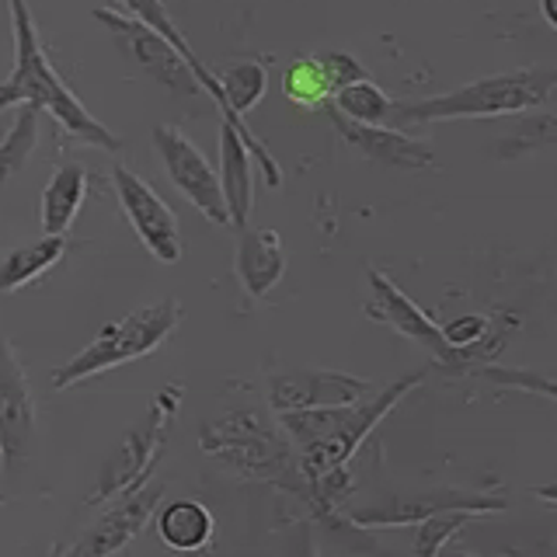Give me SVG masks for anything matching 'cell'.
I'll return each mask as SVG.
<instances>
[{
	"instance_id": "1",
	"label": "cell",
	"mask_w": 557,
	"mask_h": 557,
	"mask_svg": "<svg viewBox=\"0 0 557 557\" xmlns=\"http://www.w3.org/2000/svg\"><path fill=\"white\" fill-rule=\"evenodd\" d=\"M8 14H11V35H14V66H11V74L0 81V112L22 109V104H39L42 112H49L60 122L63 133L81 139V144L119 150L122 139L104 126L101 119H95L84 109V101L70 91L66 81L57 74V66L49 63L28 0H8Z\"/></svg>"
},
{
	"instance_id": "2",
	"label": "cell",
	"mask_w": 557,
	"mask_h": 557,
	"mask_svg": "<svg viewBox=\"0 0 557 557\" xmlns=\"http://www.w3.org/2000/svg\"><path fill=\"white\" fill-rule=\"evenodd\" d=\"M422 376L425 373H411L405 380H397L394 387L380 391L373 400H359V405L278 414V425L286 429L296 457H300V470L307 484L335 474V470H342L352 460L366 435L397 408L400 397L422 383Z\"/></svg>"
},
{
	"instance_id": "3",
	"label": "cell",
	"mask_w": 557,
	"mask_h": 557,
	"mask_svg": "<svg viewBox=\"0 0 557 557\" xmlns=\"http://www.w3.org/2000/svg\"><path fill=\"white\" fill-rule=\"evenodd\" d=\"M199 446L206 457H216L240 478L265 481L300 498H310V484L289 435H278V429L255 408H234L206 422L199 429Z\"/></svg>"
},
{
	"instance_id": "4",
	"label": "cell",
	"mask_w": 557,
	"mask_h": 557,
	"mask_svg": "<svg viewBox=\"0 0 557 557\" xmlns=\"http://www.w3.org/2000/svg\"><path fill=\"white\" fill-rule=\"evenodd\" d=\"M557 91V63L505 70V74L481 77L463 84L457 91L418 98V101H394L391 126H414V122H446V119H487V115H522L540 109Z\"/></svg>"
},
{
	"instance_id": "5",
	"label": "cell",
	"mask_w": 557,
	"mask_h": 557,
	"mask_svg": "<svg viewBox=\"0 0 557 557\" xmlns=\"http://www.w3.org/2000/svg\"><path fill=\"white\" fill-rule=\"evenodd\" d=\"M178 321H182L178 300H157L150 307H139L126 313V318L104 324L74 359L52 370V387L57 391L77 387V383L91 380L98 373H109L115 366L150 356L153 348H161L174 335Z\"/></svg>"
},
{
	"instance_id": "6",
	"label": "cell",
	"mask_w": 557,
	"mask_h": 557,
	"mask_svg": "<svg viewBox=\"0 0 557 557\" xmlns=\"http://www.w3.org/2000/svg\"><path fill=\"white\" fill-rule=\"evenodd\" d=\"M182 387H161L153 394L147 414L139 418V422L122 435V443L115 446V453L104 463L101 478L91 492V505L98 502H112V498H122L136 492V487H144L150 481V474L157 470L164 457V446H168V429L174 422V414H178V405H182Z\"/></svg>"
},
{
	"instance_id": "7",
	"label": "cell",
	"mask_w": 557,
	"mask_h": 557,
	"mask_svg": "<svg viewBox=\"0 0 557 557\" xmlns=\"http://www.w3.org/2000/svg\"><path fill=\"white\" fill-rule=\"evenodd\" d=\"M91 14H95V22H101L112 32L119 49L126 52L150 81L168 87L171 95H199L202 91L196 74L188 70L185 57L164 39V35H157L150 25L139 22V17H133L126 11H115V8H95Z\"/></svg>"
},
{
	"instance_id": "8",
	"label": "cell",
	"mask_w": 557,
	"mask_h": 557,
	"mask_svg": "<svg viewBox=\"0 0 557 557\" xmlns=\"http://www.w3.org/2000/svg\"><path fill=\"white\" fill-rule=\"evenodd\" d=\"M153 153L161 157V168L171 178V185L178 188L209 223L231 226L223 191H220V174L213 171V164L206 161V153L191 144V136L185 129L171 126V122L157 126L153 129Z\"/></svg>"
},
{
	"instance_id": "9",
	"label": "cell",
	"mask_w": 557,
	"mask_h": 557,
	"mask_svg": "<svg viewBox=\"0 0 557 557\" xmlns=\"http://www.w3.org/2000/svg\"><path fill=\"white\" fill-rule=\"evenodd\" d=\"M112 188L136 237L144 240V248L161 261V265H178L185 251L182 226H178V216H174V209L161 199V191L139 178L136 171H129L126 164L112 168Z\"/></svg>"
},
{
	"instance_id": "10",
	"label": "cell",
	"mask_w": 557,
	"mask_h": 557,
	"mask_svg": "<svg viewBox=\"0 0 557 557\" xmlns=\"http://www.w3.org/2000/svg\"><path fill=\"white\" fill-rule=\"evenodd\" d=\"M370 394H373L370 380L348 376L338 370H296L269 380V405L275 414L345 408V405H359Z\"/></svg>"
},
{
	"instance_id": "11",
	"label": "cell",
	"mask_w": 557,
	"mask_h": 557,
	"mask_svg": "<svg viewBox=\"0 0 557 557\" xmlns=\"http://www.w3.org/2000/svg\"><path fill=\"white\" fill-rule=\"evenodd\" d=\"M161 495H164V484L147 481L144 487H136V492L115 498L112 509L81 533V540L66 550V557H115L122 547H129L133 540L147 530Z\"/></svg>"
},
{
	"instance_id": "12",
	"label": "cell",
	"mask_w": 557,
	"mask_h": 557,
	"mask_svg": "<svg viewBox=\"0 0 557 557\" xmlns=\"http://www.w3.org/2000/svg\"><path fill=\"white\" fill-rule=\"evenodd\" d=\"M35 440V397L25 366L17 362L8 338H0V453L4 463H17L32 453Z\"/></svg>"
},
{
	"instance_id": "13",
	"label": "cell",
	"mask_w": 557,
	"mask_h": 557,
	"mask_svg": "<svg viewBox=\"0 0 557 557\" xmlns=\"http://www.w3.org/2000/svg\"><path fill=\"white\" fill-rule=\"evenodd\" d=\"M370 293L373 296H370V304H366V313H370L373 321L391 324L397 335L425 345L435 359H443V362L457 359V352H453V348L446 345V338H443V327L435 324L429 313L394 283L391 275H383L380 269H370Z\"/></svg>"
},
{
	"instance_id": "14",
	"label": "cell",
	"mask_w": 557,
	"mask_h": 557,
	"mask_svg": "<svg viewBox=\"0 0 557 557\" xmlns=\"http://www.w3.org/2000/svg\"><path fill=\"white\" fill-rule=\"evenodd\" d=\"M331 115V126L338 129V136L348 147H356L362 157L383 164V168H397V171H422L435 164V153L422 139H411L408 133H400L394 126H362V122L345 119L335 112L331 104H324Z\"/></svg>"
},
{
	"instance_id": "15",
	"label": "cell",
	"mask_w": 557,
	"mask_h": 557,
	"mask_svg": "<svg viewBox=\"0 0 557 557\" xmlns=\"http://www.w3.org/2000/svg\"><path fill=\"white\" fill-rule=\"evenodd\" d=\"M255 157L248 150V139L234 126V122L220 119V191L226 202V216H231L234 231H244L251 220L255 206V178L251 171Z\"/></svg>"
},
{
	"instance_id": "16",
	"label": "cell",
	"mask_w": 557,
	"mask_h": 557,
	"mask_svg": "<svg viewBox=\"0 0 557 557\" xmlns=\"http://www.w3.org/2000/svg\"><path fill=\"white\" fill-rule=\"evenodd\" d=\"M234 272L251 300L269 296L286 272L283 237L269 231V226H244L237 240V255H234Z\"/></svg>"
},
{
	"instance_id": "17",
	"label": "cell",
	"mask_w": 557,
	"mask_h": 557,
	"mask_svg": "<svg viewBox=\"0 0 557 557\" xmlns=\"http://www.w3.org/2000/svg\"><path fill=\"white\" fill-rule=\"evenodd\" d=\"M505 502L463 495V492H425L418 498H397L391 505H376V509H359L352 519L359 527H408V522H422L435 512L467 509V512H495Z\"/></svg>"
},
{
	"instance_id": "18",
	"label": "cell",
	"mask_w": 557,
	"mask_h": 557,
	"mask_svg": "<svg viewBox=\"0 0 557 557\" xmlns=\"http://www.w3.org/2000/svg\"><path fill=\"white\" fill-rule=\"evenodd\" d=\"M115 4L126 11V14H133V17H139L144 25H150L157 35H164V39L182 52L185 57V63H188V70L196 74V81H199V87L216 101V109H220V115L226 112V101H223V87H220V77L209 70L199 57H196V49L188 46V39L182 35V28L171 22V14H168V8H164V0H115Z\"/></svg>"
},
{
	"instance_id": "19",
	"label": "cell",
	"mask_w": 557,
	"mask_h": 557,
	"mask_svg": "<svg viewBox=\"0 0 557 557\" xmlns=\"http://www.w3.org/2000/svg\"><path fill=\"white\" fill-rule=\"evenodd\" d=\"M87 199V168L77 161H63L42 191V231L52 237H66V231L74 226L81 206Z\"/></svg>"
},
{
	"instance_id": "20",
	"label": "cell",
	"mask_w": 557,
	"mask_h": 557,
	"mask_svg": "<svg viewBox=\"0 0 557 557\" xmlns=\"http://www.w3.org/2000/svg\"><path fill=\"white\" fill-rule=\"evenodd\" d=\"M216 519L196 498H178L161 509L157 516V533H161L164 547L178 550V554H199L206 550V544L213 540Z\"/></svg>"
},
{
	"instance_id": "21",
	"label": "cell",
	"mask_w": 557,
	"mask_h": 557,
	"mask_svg": "<svg viewBox=\"0 0 557 557\" xmlns=\"http://www.w3.org/2000/svg\"><path fill=\"white\" fill-rule=\"evenodd\" d=\"M63 255H66V237H52V234L25 244V248H14L0 261V293H17L32 286L35 278H42L49 269H57Z\"/></svg>"
},
{
	"instance_id": "22",
	"label": "cell",
	"mask_w": 557,
	"mask_h": 557,
	"mask_svg": "<svg viewBox=\"0 0 557 557\" xmlns=\"http://www.w3.org/2000/svg\"><path fill=\"white\" fill-rule=\"evenodd\" d=\"M327 104L335 112H342L345 119L362 122V126H391V122H394V101L370 77L338 87Z\"/></svg>"
},
{
	"instance_id": "23",
	"label": "cell",
	"mask_w": 557,
	"mask_h": 557,
	"mask_svg": "<svg viewBox=\"0 0 557 557\" xmlns=\"http://www.w3.org/2000/svg\"><path fill=\"white\" fill-rule=\"evenodd\" d=\"M39 119H42L39 104H22L17 109V119L11 122L4 139H0V185L11 182L17 171H25L28 157L39 147Z\"/></svg>"
},
{
	"instance_id": "24",
	"label": "cell",
	"mask_w": 557,
	"mask_h": 557,
	"mask_svg": "<svg viewBox=\"0 0 557 557\" xmlns=\"http://www.w3.org/2000/svg\"><path fill=\"white\" fill-rule=\"evenodd\" d=\"M283 95L289 104L296 109H324L331 101V84H327V74L318 57H296L286 70H283Z\"/></svg>"
},
{
	"instance_id": "25",
	"label": "cell",
	"mask_w": 557,
	"mask_h": 557,
	"mask_svg": "<svg viewBox=\"0 0 557 557\" xmlns=\"http://www.w3.org/2000/svg\"><path fill=\"white\" fill-rule=\"evenodd\" d=\"M470 519H474V512H467V509H449V512H435L422 519L414 536V557H440L449 540L457 536Z\"/></svg>"
},
{
	"instance_id": "26",
	"label": "cell",
	"mask_w": 557,
	"mask_h": 557,
	"mask_svg": "<svg viewBox=\"0 0 557 557\" xmlns=\"http://www.w3.org/2000/svg\"><path fill=\"white\" fill-rule=\"evenodd\" d=\"M557 136V115H533V119H522L519 122V129H512L505 139H498V157H519V153H527V150H540V147H547L550 139Z\"/></svg>"
},
{
	"instance_id": "27",
	"label": "cell",
	"mask_w": 557,
	"mask_h": 557,
	"mask_svg": "<svg viewBox=\"0 0 557 557\" xmlns=\"http://www.w3.org/2000/svg\"><path fill=\"white\" fill-rule=\"evenodd\" d=\"M487 331H492L487 318H481V313H463V318L449 321V324L443 327V338H446V345H449L453 352H457V359H460L463 352H470V348L481 345V342L487 338Z\"/></svg>"
},
{
	"instance_id": "28",
	"label": "cell",
	"mask_w": 557,
	"mask_h": 557,
	"mask_svg": "<svg viewBox=\"0 0 557 557\" xmlns=\"http://www.w3.org/2000/svg\"><path fill=\"white\" fill-rule=\"evenodd\" d=\"M318 60H321L324 74H327L331 91H338V87H345V84H356V81L370 77L362 70V63L352 57V52H324V57H318Z\"/></svg>"
},
{
	"instance_id": "29",
	"label": "cell",
	"mask_w": 557,
	"mask_h": 557,
	"mask_svg": "<svg viewBox=\"0 0 557 557\" xmlns=\"http://www.w3.org/2000/svg\"><path fill=\"white\" fill-rule=\"evenodd\" d=\"M283 557H321L318 554V540H313L310 527H300L293 533V540L283 547Z\"/></svg>"
},
{
	"instance_id": "30",
	"label": "cell",
	"mask_w": 557,
	"mask_h": 557,
	"mask_svg": "<svg viewBox=\"0 0 557 557\" xmlns=\"http://www.w3.org/2000/svg\"><path fill=\"white\" fill-rule=\"evenodd\" d=\"M540 11H544V17H547V25L557 32V0H540Z\"/></svg>"
},
{
	"instance_id": "31",
	"label": "cell",
	"mask_w": 557,
	"mask_h": 557,
	"mask_svg": "<svg viewBox=\"0 0 557 557\" xmlns=\"http://www.w3.org/2000/svg\"><path fill=\"white\" fill-rule=\"evenodd\" d=\"M536 498H544V502H557V484H544V487H536Z\"/></svg>"
},
{
	"instance_id": "32",
	"label": "cell",
	"mask_w": 557,
	"mask_h": 557,
	"mask_svg": "<svg viewBox=\"0 0 557 557\" xmlns=\"http://www.w3.org/2000/svg\"><path fill=\"white\" fill-rule=\"evenodd\" d=\"M440 557H474V554H467V550H443Z\"/></svg>"
},
{
	"instance_id": "33",
	"label": "cell",
	"mask_w": 557,
	"mask_h": 557,
	"mask_svg": "<svg viewBox=\"0 0 557 557\" xmlns=\"http://www.w3.org/2000/svg\"><path fill=\"white\" fill-rule=\"evenodd\" d=\"M0 470H4V453H0Z\"/></svg>"
}]
</instances>
